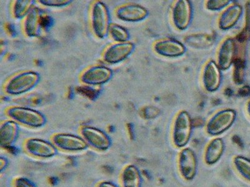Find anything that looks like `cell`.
<instances>
[{
	"label": "cell",
	"instance_id": "cell-1",
	"mask_svg": "<svg viewBox=\"0 0 250 187\" xmlns=\"http://www.w3.org/2000/svg\"><path fill=\"white\" fill-rule=\"evenodd\" d=\"M40 81L38 73L31 71L18 73L8 78L4 84V91L10 95H17L32 90Z\"/></svg>",
	"mask_w": 250,
	"mask_h": 187
},
{
	"label": "cell",
	"instance_id": "cell-2",
	"mask_svg": "<svg viewBox=\"0 0 250 187\" xmlns=\"http://www.w3.org/2000/svg\"><path fill=\"white\" fill-rule=\"evenodd\" d=\"M6 114L10 120L26 128H42L46 123V117L33 109L24 107H10L6 110Z\"/></svg>",
	"mask_w": 250,
	"mask_h": 187
},
{
	"label": "cell",
	"instance_id": "cell-3",
	"mask_svg": "<svg viewBox=\"0 0 250 187\" xmlns=\"http://www.w3.org/2000/svg\"><path fill=\"white\" fill-rule=\"evenodd\" d=\"M90 28L98 38L104 39L108 35L110 19L108 8L103 2L94 1L90 9Z\"/></svg>",
	"mask_w": 250,
	"mask_h": 187
},
{
	"label": "cell",
	"instance_id": "cell-4",
	"mask_svg": "<svg viewBox=\"0 0 250 187\" xmlns=\"http://www.w3.org/2000/svg\"><path fill=\"white\" fill-rule=\"evenodd\" d=\"M80 136L83 137L88 147L99 151L105 152L111 148L112 141L106 133L94 127L84 126L80 129Z\"/></svg>",
	"mask_w": 250,
	"mask_h": 187
},
{
	"label": "cell",
	"instance_id": "cell-5",
	"mask_svg": "<svg viewBox=\"0 0 250 187\" xmlns=\"http://www.w3.org/2000/svg\"><path fill=\"white\" fill-rule=\"evenodd\" d=\"M24 152L31 157L42 159L55 157L59 150L51 142L38 138H29L24 142Z\"/></svg>",
	"mask_w": 250,
	"mask_h": 187
},
{
	"label": "cell",
	"instance_id": "cell-6",
	"mask_svg": "<svg viewBox=\"0 0 250 187\" xmlns=\"http://www.w3.org/2000/svg\"><path fill=\"white\" fill-rule=\"evenodd\" d=\"M51 140L58 150L62 152H82L88 148V144L82 136L70 133H55L51 137Z\"/></svg>",
	"mask_w": 250,
	"mask_h": 187
},
{
	"label": "cell",
	"instance_id": "cell-7",
	"mask_svg": "<svg viewBox=\"0 0 250 187\" xmlns=\"http://www.w3.org/2000/svg\"><path fill=\"white\" fill-rule=\"evenodd\" d=\"M112 71L106 66L96 65L86 68L80 76V81L87 86H97L105 84L112 77Z\"/></svg>",
	"mask_w": 250,
	"mask_h": 187
},
{
	"label": "cell",
	"instance_id": "cell-8",
	"mask_svg": "<svg viewBox=\"0 0 250 187\" xmlns=\"http://www.w3.org/2000/svg\"><path fill=\"white\" fill-rule=\"evenodd\" d=\"M134 50L131 43H115L107 46L102 54V59L109 64H116L126 59Z\"/></svg>",
	"mask_w": 250,
	"mask_h": 187
},
{
	"label": "cell",
	"instance_id": "cell-9",
	"mask_svg": "<svg viewBox=\"0 0 250 187\" xmlns=\"http://www.w3.org/2000/svg\"><path fill=\"white\" fill-rule=\"evenodd\" d=\"M191 131L190 117L186 112H180L176 118L174 128L173 139L176 146L184 147L188 143Z\"/></svg>",
	"mask_w": 250,
	"mask_h": 187
},
{
	"label": "cell",
	"instance_id": "cell-10",
	"mask_svg": "<svg viewBox=\"0 0 250 187\" xmlns=\"http://www.w3.org/2000/svg\"><path fill=\"white\" fill-rule=\"evenodd\" d=\"M234 118L235 113L233 111H223L218 113L208 124V132L212 135L220 134L231 126Z\"/></svg>",
	"mask_w": 250,
	"mask_h": 187
},
{
	"label": "cell",
	"instance_id": "cell-11",
	"mask_svg": "<svg viewBox=\"0 0 250 187\" xmlns=\"http://www.w3.org/2000/svg\"><path fill=\"white\" fill-rule=\"evenodd\" d=\"M19 125L12 120L1 122L0 126V146L3 148H10L18 139Z\"/></svg>",
	"mask_w": 250,
	"mask_h": 187
},
{
	"label": "cell",
	"instance_id": "cell-12",
	"mask_svg": "<svg viewBox=\"0 0 250 187\" xmlns=\"http://www.w3.org/2000/svg\"><path fill=\"white\" fill-rule=\"evenodd\" d=\"M116 15L118 19L124 21L135 22L144 19L146 17L147 11L136 4H126L118 8Z\"/></svg>",
	"mask_w": 250,
	"mask_h": 187
},
{
	"label": "cell",
	"instance_id": "cell-13",
	"mask_svg": "<svg viewBox=\"0 0 250 187\" xmlns=\"http://www.w3.org/2000/svg\"><path fill=\"white\" fill-rule=\"evenodd\" d=\"M180 168L182 174L185 179L190 180L195 175L196 159L193 151L185 149L180 156Z\"/></svg>",
	"mask_w": 250,
	"mask_h": 187
},
{
	"label": "cell",
	"instance_id": "cell-14",
	"mask_svg": "<svg viewBox=\"0 0 250 187\" xmlns=\"http://www.w3.org/2000/svg\"><path fill=\"white\" fill-rule=\"evenodd\" d=\"M190 4L188 1H180L173 10V19L178 28L183 30L188 26L191 19Z\"/></svg>",
	"mask_w": 250,
	"mask_h": 187
},
{
	"label": "cell",
	"instance_id": "cell-15",
	"mask_svg": "<svg viewBox=\"0 0 250 187\" xmlns=\"http://www.w3.org/2000/svg\"><path fill=\"white\" fill-rule=\"evenodd\" d=\"M41 17L39 9L33 8L24 18L23 32L28 37H37L41 30Z\"/></svg>",
	"mask_w": 250,
	"mask_h": 187
},
{
	"label": "cell",
	"instance_id": "cell-16",
	"mask_svg": "<svg viewBox=\"0 0 250 187\" xmlns=\"http://www.w3.org/2000/svg\"><path fill=\"white\" fill-rule=\"evenodd\" d=\"M220 71L214 62H210L205 68L203 81L207 90L214 91L217 90L220 84Z\"/></svg>",
	"mask_w": 250,
	"mask_h": 187
},
{
	"label": "cell",
	"instance_id": "cell-17",
	"mask_svg": "<svg viewBox=\"0 0 250 187\" xmlns=\"http://www.w3.org/2000/svg\"><path fill=\"white\" fill-rule=\"evenodd\" d=\"M155 50L159 54L165 56L175 57L185 52L184 46L179 42L174 40H167L156 44Z\"/></svg>",
	"mask_w": 250,
	"mask_h": 187
},
{
	"label": "cell",
	"instance_id": "cell-18",
	"mask_svg": "<svg viewBox=\"0 0 250 187\" xmlns=\"http://www.w3.org/2000/svg\"><path fill=\"white\" fill-rule=\"evenodd\" d=\"M122 187H140L141 175L138 169L134 166L126 167L122 171Z\"/></svg>",
	"mask_w": 250,
	"mask_h": 187
},
{
	"label": "cell",
	"instance_id": "cell-19",
	"mask_svg": "<svg viewBox=\"0 0 250 187\" xmlns=\"http://www.w3.org/2000/svg\"><path fill=\"white\" fill-rule=\"evenodd\" d=\"M234 51L233 39H228L221 47L218 55V63L221 68L225 70L230 66Z\"/></svg>",
	"mask_w": 250,
	"mask_h": 187
},
{
	"label": "cell",
	"instance_id": "cell-20",
	"mask_svg": "<svg viewBox=\"0 0 250 187\" xmlns=\"http://www.w3.org/2000/svg\"><path fill=\"white\" fill-rule=\"evenodd\" d=\"M242 14V8L238 5H234L228 8L220 19V27L228 29L232 27L238 21Z\"/></svg>",
	"mask_w": 250,
	"mask_h": 187
},
{
	"label": "cell",
	"instance_id": "cell-21",
	"mask_svg": "<svg viewBox=\"0 0 250 187\" xmlns=\"http://www.w3.org/2000/svg\"><path fill=\"white\" fill-rule=\"evenodd\" d=\"M223 141L220 139L213 140L207 149L206 161L208 164H213L217 162L223 152Z\"/></svg>",
	"mask_w": 250,
	"mask_h": 187
},
{
	"label": "cell",
	"instance_id": "cell-22",
	"mask_svg": "<svg viewBox=\"0 0 250 187\" xmlns=\"http://www.w3.org/2000/svg\"><path fill=\"white\" fill-rule=\"evenodd\" d=\"M34 1L31 0H23V1H14L12 4V13L15 19H20L25 18L26 16L33 9Z\"/></svg>",
	"mask_w": 250,
	"mask_h": 187
},
{
	"label": "cell",
	"instance_id": "cell-23",
	"mask_svg": "<svg viewBox=\"0 0 250 187\" xmlns=\"http://www.w3.org/2000/svg\"><path fill=\"white\" fill-rule=\"evenodd\" d=\"M108 35L116 43H125L129 38V34L122 26L116 24H111Z\"/></svg>",
	"mask_w": 250,
	"mask_h": 187
},
{
	"label": "cell",
	"instance_id": "cell-24",
	"mask_svg": "<svg viewBox=\"0 0 250 187\" xmlns=\"http://www.w3.org/2000/svg\"><path fill=\"white\" fill-rule=\"evenodd\" d=\"M186 42L189 46L202 48L211 46L213 40L207 35H195L187 37Z\"/></svg>",
	"mask_w": 250,
	"mask_h": 187
},
{
	"label": "cell",
	"instance_id": "cell-25",
	"mask_svg": "<svg viewBox=\"0 0 250 187\" xmlns=\"http://www.w3.org/2000/svg\"><path fill=\"white\" fill-rule=\"evenodd\" d=\"M234 164L241 175L250 181V160L238 157L234 160Z\"/></svg>",
	"mask_w": 250,
	"mask_h": 187
},
{
	"label": "cell",
	"instance_id": "cell-26",
	"mask_svg": "<svg viewBox=\"0 0 250 187\" xmlns=\"http://www.w3.org/2000/svg\"><path fill=\"white\" fill-rule=\"evenodd\" d=\"M40 3L42 5L45 6H50V7H62L68 5L71 3V1H60V0H40Z\"/></svg>",
	"mask_w": 250,
	"mask_h": 187
},
{
	"label": "cell",
	"instance_id": "cell-27",
	"mask_svg": "<svg viewBox=\"0 0 250 187\" xmlns=\"http://www.w3.org/2000/svg\"><path fill=\"white\" fill-rule=\"evenodd\" d=\"M13 187H37L36 185L26 177H18L13 182Z\"/></svg>",
	"mask_w": 250,
	"mask_h": 187
},
{
	"label": "cell",
	"instance_id": "cell-28",
	"mask_svg": "<svg viewBox=\"0 0 250 187\" xmlns=\"http://www.w3.org/2000/svg\"><path fill=\"white\" fill-rule=\"evenodd\" d=\"M229 3V1H209L207 6L211 10H220L225 7Z\"/></svg>",
	"mask_w": 250,
	"mask_h": 187
},
{
	"label": "cell",
	"instance_id": "cell-29",
	"mask_svg": "<svg viewBox=\"0 0 250 187\" xmlns=\"http://www.w3.org/2000/svg\"><path fill=\"white\" fill-rule=\"evenodd\" d=\"M9 161L6 157H1L0 158V171L3 172L8 166Z\"/></svg>",
	"mask_w": 250,
	"mask_h": 187
},
{
	"label": "cell",
	"instance_id": "cell-30",
	"mask_svg": "<svg viewBox=\"0 0 250 187\" xmlns=\"http://www.w3.org/2000/svg\"><path fill=\"white\" fill-rule=\"evenodd\" d=\"M97 187H119L113 182L109 181H103L98 184Z\"/></svg>",
	"mask_w": 250,
	"mask_h": 187
},
{
	"label": "cell",
	"instance_id": "cell-31",
	"mask_svg": "<svg viewBox=\"0 0 250 187\" xmlns=\"http://www.w3.org/2000/svg\"><path fill=\"white\" fill-rule=\"evenodd\" d=\"M249 112H250V103L249 104Z\"/></svg>",
	"mask_w": 250,
	"mask_h": 187
}]
</instances>
